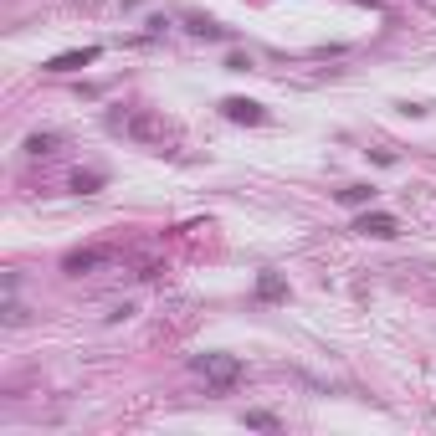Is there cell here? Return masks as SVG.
<instances>
[{"label": "cell", "instance_id": "11", "mask_svg": "<svg viewBox=\"0 0 436 436\" xmlns=\"http://www.w3.org/2000/svg\"><path fill=\"white\" fill-rule=\"evenodd\" d=\"M247 426H257V431H278V416H267V411H247Z\"/></svg>", "mask_w": 436, "mask_h": 436}, {"label": "cell", "instance_id": "12", "mask_svg": "<svg viewBox=\"0 0 436 436\" xmlns=\"http://www.w3.org/2000/svg\"><path fill=\"white\" fill-rule=\"evenodd\" d=\"M190 31L205 36V41H221V26H211V21H190Z\"/></svg>", "mask_w": 436, "mask_h": 436}, {"label": "cell", "instance_id": "8", "mask_svg": "<svg viewBox=\"0 0 436 436\" xmlns=\"http://www.w3.org/2000/svg\"><path fill=\"white\" fill-rule=\"evenodd\" d=\"M339 200H344V205H369V200H375V185H344Z\"/></svg>", "mask_w": 436, "mask_h": 436}, {"label": "cell", "instance_id": "2", "mask_svg": "<svg viewBox=\"0 0 436 436\" xmlns=\"http://www.w3.org/2000/svg\"><path fill=\"white\" fill-rule=\"evenodd\" d=\"M128 139H139V144H165V139H170V123L159 118V113H134V118H128Z\"/></svg>", "mask_w": 436, "mask_h": 436}, {"label": "cell", "instance_id": "3", "mask_svg": "<svg viewBox=\"0 0 436 436\" xmlns=\"http://www.w3.org/2000/svg\"><path fill=\"white\" fill-rule=\"evenodd\" d=\"M354 231H360V236H380V241H390V236H400V226H395V216H385V211H365L360 221H354Z\"/></svg>", "mask_w": 436, "mask_h": 436}, {"label": "cell", "instance_id": "5", "mask_svg": "<svg viewBox=\"0 0 436 436\" xmlns=\"http://www.w3.org/2000/svg\"><path fill=\"white\" fill-rule=\"evenodd\" d=\"M221 113H226L231 123H262V118H267V108H262V103H252V98H226V103H221Z\"/></svg>", "mask_w": 436, "mask_h": 436}, {"label": "cell", "instance_id": "13", "mask_svg": "<svg viewBox=\"0 0 436 436\" xmlns=\"http://www.w3.org/2000/svg\"><path fill=\"white\" fill-rule=\"evenodd\" d=\"M21 318H26V313H21V303L6 298V324H21Z\"/></svg>", "mask_w": 436, "mask_h": 436}, {"label": "cell", "instance_id": "1", "mask_svg": "<svg viewBox=\"0 0 436 436\" xmlns=\"http://www.w3.org/2000/svg\"><path fill=\"white\" fill-rule=\"evenodd\" d=\"M196 369L205 375V385H216V390H231V385L241 380V360L236 354H200Z\"/></svg>", "mask_w": 436, "mask_h": 436}, {"label": "cell", "instance_id": "10", "mask_svg": "<svg viewBox=\"0 0 436 436\" xmlns=\"http://www.w3.org/2000/svg\"><path fill=\"white\" fill-rule=\"evenodd\" d=\"M26 149H31V154H52V149H57V134H31Z\"/></svg>", "mask_w": 436, "mask_h": 436}, {"label": "cell", "instance_id": "9", "mask_svg": "<svg viewBox=\"0 0 436 436\" xmlns=\"http://www.w3.org/2000/svg\"><path fill=\"white\" fill-rule=\"evenodd\" d=\"M98 185H103V175H93V170H88V175H83V170L72 175V190H77V196H93Z\"/></svg>", "mask_w": 436, "mask_h": 436}, {"label": "cell", "instance_id": "4", "mask_svg": "<svg viewBox=\"0 0 436 436\" xmlns=\"http://www.w3.org/2000/svg\"><path fill=\"white\" fill-rule=\"evenodd\" d=\"M103 262H113V247H88V252H72V257H67V262H62V267H67L72 278H83V272L103 267Z\"/></svg>", "mask_w": 436, "mask_h": 436}, {"label": "cell", "instance_id": "6", "mask_svg": "<svg viewBox=\"0 0 436 436\" xmlns=\"http://www.w3.org/2000/svg\"><path fill=\"white\" fill-rule=\"evenodd\" d=\"M98 62V46H77V52H62L46 62V72H77V67H93Z\"/></svg>", "mask_w": 436, "mask_h": 436}, {"label": "cell", "instance_id": "7", "mask_svg": "<svg viewBox=\"0 0 436 436\" xmlns=\"http://www.w3.org/2000/svg\"><path fill=\"white\" fill-rule=\"evenodd\" d=\"M257 298H267V303H272V298H287V282L278 278V272H262V282H257Z\"/></svg>", "mask_w": 436, "mask_h": 436}]
</instances>
